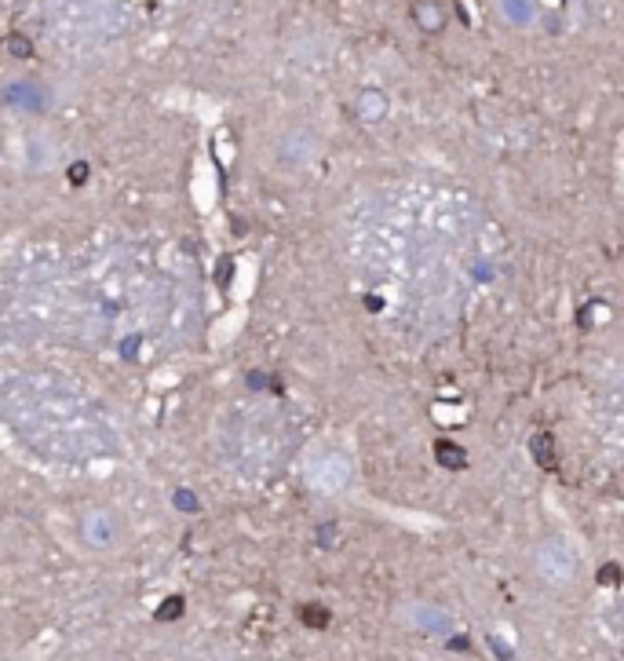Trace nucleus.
I'll use <instances>...</instances> for the list:
<instances>
[{
	"label": "nucleus",
	"instance_id": "f257e3e1",
	"mask_svg": "<svg viewBox=\"0 0 624 661\" xmlns=\"http://www.w3.org/2000/svg\"><path fill=\"white\" fill-rule=\"evenodd\" d=\"M179 610H183V599H168V603L161 607V614H158V617H176Z\"/></svg>",
	"mask_w": 624,
	"mask_h": 661
}]
</instances>
